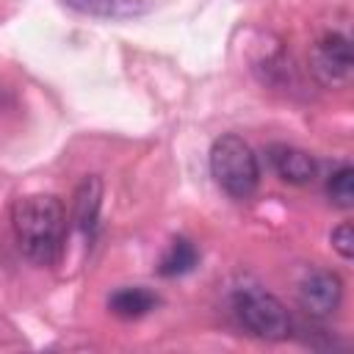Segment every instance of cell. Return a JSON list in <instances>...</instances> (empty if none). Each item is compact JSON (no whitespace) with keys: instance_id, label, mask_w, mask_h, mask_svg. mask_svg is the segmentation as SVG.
<instances>
[{"instance_id":"obj_1","label":"cell","mask_w":354,"mask_h":354,"mask_svg":"<svg viewBox=\"0 0 354 354\" xmlns=\"http://www.w3.org/2000/svg\"><path fill=\"white\" fill-rule=\"evenodd\" d=\"M11 227L19 243V252L36 266H53L61 254L66 213L58 196L53 194H28L19 196L11 207Z\"/></svg>"},{"instance_id":"obj_2","label":"cell","mask_w":354,"mask_h":354,"mask_svg":"<svg viewBox=\"0 0 354 354\" xmlns=\"http://www.w3.org/2000/svg\"><path fill=\"white\" fill-rule=\"evenodd\" d=\"M210 174L216 185L232 199H249L260 185V166L252 147L235 136L224 133L210 147Z\"/></svg>"},{"instance_id":"obj_3","label":"cell","mask_w":354,"mask_h":354,"mask_svg":"<svg viewBox=\"0 0 354 354\" xmlns=\"http://www.w3.org/2000/svg\"><path fill=\"white\" fill-rule=\"evenodd\" d=\"M230 304H232V313L238 318V324L260 337V340H282L290 335V315L285 310V304L263 290L260 285H241L232 290L230 296Z\"/></svg>"},{"instance_id":"obj_4","label":"cell","mask_w":354,"mask_h":354,"mask_svg":"<svg viewBox=\"0 0 354 354\" xmlns=\"http://www.w3.org/2000/svg\"><path fill=\"white\" fill-rule=\"evenodd\" d=\"M310 69L313 75L329 86H346L351 80V69H354V58H351V41L343 33H324L313 50H310Z\"/></svg>"},{"instance_id":"obj_5","label":"cell","mask_w":354,"mask_h":354,"mask_svg":"<svg viewBox=\"0 0 354 354\" xmlns=\"http://www.w3.org/2000/svg\"><path fill=\"white\" fill-rule=\"evenodd\" d=\"M340 299H343V282L335 271L313 268L299 282V304L313 318H329L332 313H337Z\"/></svg>"},{"instance_id":"obj_6","label":"cell","mask_w":354,"mask_h":354,"mask_svg":"<svg viewBox=\"0 0 354 354\" xmlns=\"http://www.w3.org/2000/svg\"><path fill=\"white\" fill-rule=\"evenodd\" d=\"M268 160H271L277 177L290 183V185H307L318 171L315 158L299 147H290V144H271Z\"/></svg>"},{"instance_id":"obj_7","label":"cell","mask_w":354,"mask_h":354,"mask_svg":"<svg viewBox=\"0 0 354 354\" xmlns=\"http://www.w3.org/2000/svg\"><path fill=\"white\" fill-rule=\"evenodd\" d=\"M100 207H102V180L91 174L77 185L75 207H72V221L83 235H94L100 221Z\"/></svg>"},{"instance_id":"obj_8","label":"cell","mask_w":354,"mask_h":354,"mask_svg":"<svg viewBox=\"0 0 354 354\" xmlns=\"http://www.w3.org/2000/svg\"><path fill=\"white\" fill-rule=\"evenodd\" d=\"M158 293H152L149 288H141V285H133V288H119L111 293L108 299V310L119 318H141L147 313H152L158 307Z\"/></svg>"},{"instance_id":"obj_9","label":"cell","mask_w":354,"mask_h":354,"mask_svg":"<svg viewBox=\"0 0 354 354\" xmlns=\"http://www.w3.org/2000/svg\"><path fill=\"white\" fill-rule=\"evenodd\" d=\"M69 8L91 17H105V19H122V17H136L147 11L144 0H64Z\"/></svg>"},{"instance_id":"obj_10","label":"cell","mask_w":354,"mask_h":354,"mask_svg":"<svg viewBox=\"0 0 354 354\" xmlns=\"http://www.w3.org/2000/svg\"><path fill=\"white\" fill-rule=\"evenodd\" d=\"M196 260H199L196 246L188 238H174L158 263V274L160 277H183V274L194 271Z\"/></svg>"},{"instance_id":"obj_11","label":"cell","mask_w":354,"mask_h":354,"mask_svg":"<svg viewBox=\"0 0 354 354\" xmlns=\"http://www.w3.org/2000/svg\"><path fill=\"white\" fill-rule=\"evenodd\" d=\"M326 196L332 199V205L348 210L354 205V169L348 163L337 166L329 180H326Z\"/></svg>"},{"instance_id":"obj_12","label":"cell","mask_w":354,"mask_h":354,"mask_svg":"<svg viewBox=\"0 0 354 354\" xmlns=\"http://www.w3.org/2000/svg\"><path fill=\"white\" fill-rule=\"evenodd\" d=\"M332 246L337 249V254L343 260H351V254H354V232H351L348 221H343L340 227L332 230Z\"/></svg>"}]
</instances>
